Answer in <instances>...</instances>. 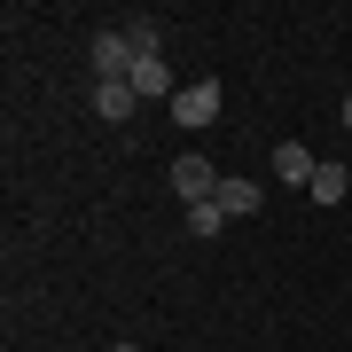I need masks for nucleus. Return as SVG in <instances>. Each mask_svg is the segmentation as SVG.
Returning <instances> with one entry per match:
<instances>
[{
    "instance_id": "nucleus-8",
    "label": "nucleus",
    "mask_w": 352,
    "mask_h": 352,
    "mask_svg": "<svg viewBox=\"0 0 352 352\" xmlns=\"http://www.w3.org/2000/svg\"><path fill=\"white\" fill-rule=\"evenodd\" d=\"M133 94H141V102H157V94L173 102L180 87H173V71H164V63H133Z\"/></svg>"
},
{
    "instance_id": "nucleus-9",
    "label": "nucleus",
    "mask_w": 352,
    "mask_h": 352,
    "mask_svg": "<svg viewBox=\"0 0 352 352\" xmlns=\"http://www.w3.org/2000/svg\"><path fill=\"white\" fill-rule=\"evenodd\" d=\"M344 188H352V173H344V164H321L305 196H314V204H344Z\"/></svg>"
},
{
    "instance_id": "nucleus-10",
    "label": "nucleus",
    "mask_w": 352,
    "mask_h": 352,
    "mask_svg": "<svg viewBox=\"0 0 352 352\" xmlns=\"http://www.w3.org/2000/svg\"><path fill=\"white\" fill-rule=\"evenodd\" d=\"M219 227H227V212H219V204H188V235H196V243H212Z\"/></svg>"
},
{
    "instance_id": "nucleus-7",
    "label": "nucleus",
    "mask_w": 352,
    "mask_h": 352,
    "mask_svg": "<svg viewBox=\"0 0 352 352\" xmlns=\"http://www.w3.org/2000/svg\"><path fill=\"white\" fill-rule=\"evenodd\" d=\"M133 87H94V118H102V126H126V118H133Z\"/></svg>"
},
{
    "instance_id": "nucleus-3",
    "label": "nucleus",
    "mask_w": 352,
    "mask_h": 352,
    "mask_svg": "<svg viewBox=\"0 0 352 352\" xmlns=\"http://www.w3.org/2000/svg\"><path fill=\"white\" fill-rule=\"evenodd\" d=\"M219 180H227V173H219L212 157H196V149H188V157H173V188H180V204H212V196H219Z\"/></svg>"
},
{
    "instance_id": "nucleus-6",
    "label": "nucleus",
    "mask_w": 352,
    "mask_h": 352,
    "mask_svg": "<svg viewBox=\"0 0 352 352\" xmlns=\"http://www.w3.org/2000/svg\"><path fill=\"white\" fill-rule=\"evenodd\" d=\"M118 32L133 39V55H141V63H164V24H157V16H133V24H118Z\"/></svg>"
},
{
    "instance_id": "nucleus-1",
    "label": "nucleus",
    "mask_w": 352,
    "mask_h": 352,
    "mask_svg": "<svg viewBox=\"0 0 352 352\" xmlns=\"http://www.w3.org/2000/svg\"><path fill=\"white\" fill-rule=\"evenodd\" d=\"M133 63H141V55H133V39L126 32H94V87H133Z\"/></svg>"
},
{
    "instance_id": "nucleus-5",
    "label": "nucleus",
    "mask_w": 352,
    "mask_h": 352,
    "mask_svg": "<svg viewBox=\"0 0 352 352\" xmlns=\"http://www.w3.org/2000/svg\"><path fill=\"white\" fill-rule=\"evenodd\" d=\"M212 204H219V212H227V219H243V212H258V204H266V188H258V180H235V173H227Z\"/></svg>"
},
{
    "instance_id": "nucleus-11",
    "label": "nucleus",
    "mask_w": 352,
    "mask_h": 352,
    "mask_svg": "<svg viewBox=\"0 0 352 352\" xmlns=\"http://www.w3.org/2000/svg\"><path fill=\"white\" fill-rule=\"evenodd\" d=\"M344 133H352V94H344Z\"/></svg>"
},
{
    "instance_id": "nucleus-2",
    "label": "nucleus",
    "mask_w": 352,
    "mask_h": 352,
    "mask_svg": "<svg viewBox=\"0 0 352 352\" xmlns=\"http://www.w3.org/2000/svg\"><path fill=\"white\" fill-rule=\"evenodd\" d=\"M219 78H196V87H180L173 94V126H188V133H204V126H212V118H219Z\"/></svg>"
},
{
    "instance_id": "nucleus-4",
    "label": "nucleus",
    "mask_w": 352,
    "mask_h": 352,
    "mask_svg": "<svg viewBox=\"0 0 352 352\" xmlns=\"http://www.w3.org/2000/svg\"><path fill=\"white\" fill-rule=\"evenodd\" d=\"M314 173H321V164H314V149H305V141H282V149H274V180H289V188H314Z\"/></svg>"
},
{
    "instance_id": "nucleus-12",
    "label": "nucleus",
    "mask_w": 352,
    "mask_h": 352,
    "mask_svg": "<svg viewBox=\"0 0 352 352\" xmlns=\"http://www.w3.org/2000/svg\"><path fill=\"white\" fill-rule=\"evenodd\" d=\"M110 352H141V344H110Z\"/></svg>"
}]
</instances>
